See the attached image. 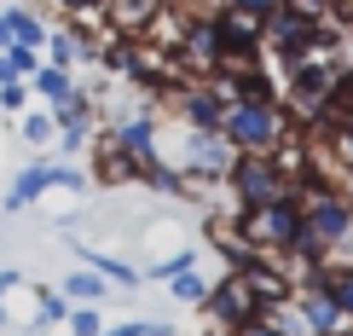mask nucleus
I'll use <instances>...</instances> for the list:
<instances>
[{"label":"nucleus","mask_w":353,"mask_h":336,"mask_svg":"<svg viewBox=\"0 0 353 336\" xmlns=\"http://www.w3.org/2000/svg\"><path fill=\"white\" fill-rule=\"evenodd\" d=\"M52 6H58V12H70V23H99L110 0H52Z\"/></svg>","instance_id":"412c9836"},{"label":"nucleus","mask_w":353,"mask_h":336,"mask_svg":"<svg viewBox=\"0 0 353 336\" xmlns=\"http://www.w3.org/2000/svg\"><path fill=\"white\" fill-rule=\"evenodd\" d=\"M209 290H214L209 273H203V267H185V273H174V279H168V302H180V308H203Z\"/></svg>","instance_id":"4468645a"},{"label":"nucleus","mask_w":353,"mask_h":336,"mask_svg":"<svg viewBox=\"0 0 353 336\" xmlns=\"http://www.w3.org/2000/svg\"><path fill=\"white\" fill-rule=\"evenodd\" d=\"M41 64H47V58L35 47H0V81H29Z\"/></svg>","instance_id":"a211bd4d"},{"label":"nucleus","mask_w":353,"mask_h":336,"mask_svg":"<svg viewBox=\"0 0 353 336\" xmlns=\"http://www.w3.org/2000/svg\"><path fill=\"white\" fill-rule=\"evenodd\" d=\"M29 99H35V93H29V81H0V110H6V116H23Z\"/></svg>","instance_id":"4be33fe9"},{"label":"nucleus","mask_w":353,"mask_h":336,"mask_svg":"<svg viewBox=\"0 0 353 336\" xmlns=\"http://www.w3.org/2000/svg\"><path fill=\"white\" fill-rule=\"evenodd\" d=\"M238 232L249 238V250H255V255H290V244L301 238V203H296V192L267 203V209L238 215Z\"/></svg>","instance_id":"20e7f679"},{"label":"nucleus","mask_w":353,"mask_h":336,"mask_svg":"<svg viewBox=\"0 0 353 336\" xmlns=\"http://www.w3.org/2000/svg\"><path fill=\"white\" fill-rule=\"evenodd\" d=\"M347 47H353V29H347Z\"/></svg>","instance_id":"c85d7f7f"},{"label":"nucleus","mask_w":353,"mask_h":336,"mask_svg":"<svg viewBox=\"0 0 353 336\" xmlns=\"http://www.w3.org/2000/svg\"><path fill=\"white\" fill-rule=\"evenodd\" d=\"M76 255H81V267H93L99 279H110L116 290H134L145 273L134 267V261H122V255H110V250H99V244H76Z\"/></svg>","instance_id":"9b49d317"},{"label":"nucleus","mask_w":353,"mask_h":336,"mask_svg":"<svg viewBox=\"0 0 353 336\" xmlns=\"http://www.w3.org/2000/svg\"><path fill=\"white\" fill-rule=\"evenodd\" d=\"M232 145L220 139V134H191V128H180V139H174V151H163V163L168 168H180V180H185V192L191 186H220L226 180V168H232Z\"/></svg>","instance_id":"7ed1b4c3"},{"label":"nucleus","mask_w":353,"mask_h":336,"mask_svg":"<svg viewBox=\"0 0 353 336\" xmlns=\"http://www.w3.org/2000/svg\"><path fill=\"white\" fill-rule=\"evenodd\" d=\"M232 336H301V319L261 313V319H249V325H243V330H232Z\"/></svg>","instance_id":"6ab92c4d"},{"label":"nucleus","mask_w":353,"mask_h":336,"mask_svg":"<svg viewBox=\"0 0 353 336\" xmlns=\"http://www.w3.org/2000/svg\"><path fill=\"white\" fill-rule=\"evenodd\" d=\"M301 6H307V12H313V18H330V12H336V6H342V0H301Z\"/></svg>","instance_id":"bb28decb"},{"label":"nucleus","mask_w":353,"mask_h":336,"mask_svg":"<svg viewBox=\"0 0 353 336\" xmlns=\"http://www.w3.org/2000/svg\"><path fill=\"white\" fill-rule=\"evenodd\" d=\"M52 174H58V163H47V157H35V163H29V168H18V180L6 186L0 209H6V215H18V209H35V203L52 192Z\"/></svg>","instance_id":"1a4fd4ad"},{"label":"nucleus","mask_w":353,"mask_h":336,"mask_svg":"<svg viewBox=\"0 0 353 336\" xmlns=\"http://www.w3.org/2000/svg\"><path fill=\"white\" fill-rule=\"evenodd\" d=\"M6 29H12V47H47V35L52 29L41 23V12H29V6H6Z\"/></svg>","instance_id":"ddd939ff"},{"label":"nucleus","mask_w":353,"mask_h":336,"mask_svg":"<svg viewBox=\"0 0 353 336\" xmlns=\"http://www.w3.org/2000/svg\"><path fill=\"white\" fill-rule=\"evenodd\" d=\"M18 139L29 145V151H47V145L58 139V122H52V110H23V116H18Z\"/></svg>","instance_id":"dca6fc26"},{"label":"nucleus","mask_w":353,"mask_h":336,"mask_svg":"<svg viewBox=\"0 0 353 336\" xmlns=\"http://www.w3.org/2000/svg\"><path fill=\"white\" fill-rule=\"evenodd\" d=\"M70 336H105V319H99V308H70Z\"/></svg>","instance_id":"5701e85b"},{"label":"nucleus","mask_w":353,"mask_h":336,"mask_svg":"<svg viewBox=\"0 0 353 336\" xmlns=\"http://www.w3.org/2000/svg\"><path fill=\"white\" fill-rule=\"evenodd\" d=\"M29 93H35L41 105H58V99L76 93V76H70V70H58V64H41L35 76H29Z\"/></svg>","instance_id":"2eb2a0df"},{"label":"nucleus","mask_w":353,"mask_h":336,"mask_svg":"<svg viewBox=\"0 0 353 336\" xmlns=\"http://www.w3.org/2000/svg\"><path fill=\"white\" fill-rule=\"evenodd\" d=\"M203 313H209V325H214L220 336H232V330H243L249 319H261L267 308H261L255 284H249L243 273H220L214 290H209V302H203Z\"/></svg>","instance_id":"39448f33"},{"label":"nucleus","mask_w":353,"mask_h":336,"mask_svg":"<svg viewBox=\"0 0 353 336\" xmlns=\"http://www.w3.org/2000/svg\"><path fill=\"white\" fill-rule=\"evenodd\" d=\"M290 186H296V168H290V157H267V151H238L226 168V180H220V192L238 215L249 209H267V203L290 197Z\"/></svg>","instance_id":"f257e3e1"},{"label":"nucleus","mask_w":353,"mask_h":336,"mask_svg":"<svg viewBox=\"0 0 353 336\" xmlns=\"http://www.w3.org/2000/svg\"><path fill=\"white\" fill-rule=\"evenodd\" d=\"M336 157H342V168L353 174V122H342V128H336Z\"/></svg>","instance_id":"a878e982"},{"label":"nucleus","mask_w":353,"mask_h":336,"mask_svg":"<svg viewBox=\"0 0 353 336\" xmlns=\"http://www.w3.org/2000/svg\"><path fill=\"white\" fill-rule=\"evenodd\" d=\"M0 47H12V29H6V6H0Z\"/></svg>","instance_id":"cd10ccee"},{"label":"nucleus","mask_w":353,"mask_h":336,"mask_svg":"<svg viewBox=\"0 0 353 336\" xmlns=\"http://www.w3.org/2000/svg\"><path fill=\"white\" fill-rule=\"evenodd\" d=\"M163 12H168V0H110V6H105V23L116 29V35L134 41V35H145V29L163 18Z\"/></svg>","instance_id":"9d476101"},{"label":"nucleus","mask_w":353,"mask_h":336,"mask_svg":"<svg viewBox=\"0 0 353 336\" xmlns=\"http://www.w3.org/2000/svg\"><path fill=\"white\" fill-rule=\"evenodd\" d=\"M347 6H353V0H347Z\"/></svg>","instance_id":"c756f323"},{"label":"nucleus","mask_w":353,"mask_h":336,"mask_svg":"<svg viewBox=\"0 0 353 336\" xmlns=\"http://www.w3.org/2000/svg\"><path fill=\"white\" fill-rule=\"evenodd\" d=\"M296 319H301V336H347L353 330L319 284H296Z\"/></svg>","instance_id":"6e6552de"},{"label":"nucleus","mask_w":353,"mask_h":336,"mask_svg":"<svg viewBox=\"0 0 353 336\" xmlns=\"http://www.w3.org/2000/svg\"><path fill=\"white\" fill-rule=\"evenodd\" d=\"M220 139H226L232 151L284 157V145H296L301 128L284 116V105H226V116H220Z\"/></svg>","instance_id":"f03ea898"},{"label":"nucleus","mask_w":353,"mask_h":336,"mask_svg":"<svg viewBox=\"0 0 353 336\" xmlns=\"http://www.w3.org/2000/svg\"><path fill=\"white\" fill-rule=\"evenodd\" d=\"M220 23V47H226V64L220 70H249V64H267V29L261 18H243V12H214Z\"/></svg>","instance_id":"423d86ee"},{"label":"nucleus","mask_w":353,"mask_h":336,"mask_svg":"<svg viewBox=\"0 0 353 336\" xmlns=\"http://www.w3.org/2000/svg\"><path fill=\"white\" fill-rule=\"evenodd\" d=\"M105 336H174L168 319H122V325H105Z\"/></svg>","instance_id":"aec40b11"},{"label":"nucleus","mask_w":353,"mask_h":336,"mask_svg":"<svg viewBox=\"0 0 353 336\" xmlns=\"http://www.w3.org/2000/svg\"><path fill=\"white\" fill-rule=\"evenodd\" d=\"M58 290H64V302H70V308H99L105 296H116V284H110V279H99L93 267L64 273V279H58Z\"/></svg>","instance_id":"f8f14e48"},{"label":"nucleus","mask_w":353,"mask_h":336,"mask_svg":"<svg viewBox=\"0 0 353 336\" xmlns=\"http://www.w3.org/2000/svg\"><path fill=\"white\" fill-rule=\"evenodd\" d=\"M64 319H70L64 290L58 284H35V330H52V325H64Z\"/></svg>","instance_id":"f3484780"},{"label":"nucleus","mask_w":353,"mask_h":336,"mask_svg":"<svg viewBox=\"0 0 353 336\" xmlns=\"http://www.w3.org/2000/svg\"><path fill=\"white\" fill-rule=\"evenodd\" d=\"M220 6H226V12H243V18H261V23H267V12L278 6V0H220Z\"/></svg>","instance_id":"b1692460"},{"label":"nucleus","mask_w":353,"mask_h":336,"mask_svg":"<svg viewBox=\"0 0 353 336\" xmlns=\"http://www.w3.org/2000/svg\"><path fill=\"white\" fill-rule=\"evenodd\" d=\"M168 105H174V116H180V128H191V134H220V116H226L232 99L220 93L214 81H185Z\"/></svg>","instance_id":"0eeeda50"},{"label":"nucleus","mask_w":353,"mask_h":336,"mask_svg":"<svg viewBox=\"0 0 353 336\" xmlns=\"http://www.w3.org/2000/svg\"><path fill=\"white\" fill-rule=\"evenodd\" d=\"M23 273H0V330H12V313H6V290H18Z\"/></svg>","instance_id":"393cba45"}]
</instances>
